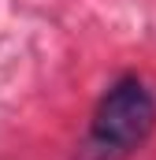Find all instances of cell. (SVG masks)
<instances>
[{
  "label": "cell",
  "mask_w": 156,
  "mask_h": 160,
  "mask_svg": "<svg viewBox=\"0 0 156 160\" xmlns=\"http://www.w3.org/2000/svg\"><path fill=\"white\" fill-rule=\"evenodd\" d=\"M156 130V97L138 75L115 78L93 108L82 160H126Z\"/></svg>",
  "instance_id": "1"
}]
</instances>
